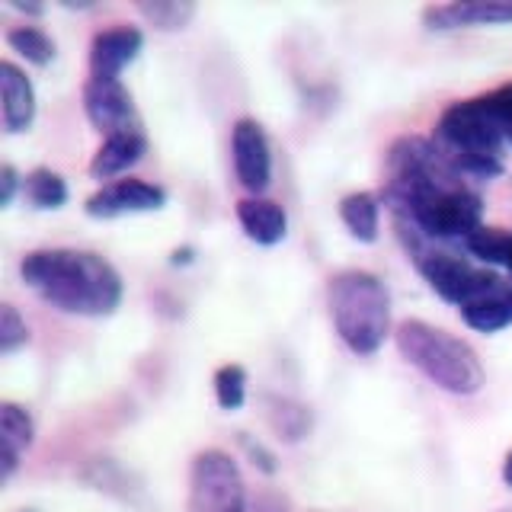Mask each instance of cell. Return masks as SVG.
I'll return each instance as SVG.
<instances>
[{
    "mask_svg": "<svg viewBox=\"0 0 512 512\" xmlns=\"http://www.w3.org/2000/svg\"><path fill=\"white\" fill-rule=\"evenodd\" d=\"M237 221L244 234L260 247H276L288 234V215L279 202L263 196H247L237 202Z\"/></svg>",
    "mask_w": 512,
    "mask_h": 512,
    "instance_id": "13",
    "label": "cell"
},
{
    "mask_svg": "<svg viewBox=\"0 0 512 512\" xmlns=\"http://www.w3.org/2000/svg\"><path fill=\"white\" fill-rule=\"evenodd\" d=\"M0 432H4V484L20 468L23 455L36 442V423L26 407L13 404V400H4L0 404Z\"/></svg>",
    "mask_w": 512,
    "mask_h": 512,
    "instance_id": "15",
    "label": "cell"
},
{
    "mask_svg": "<svg viewBox=\"0 0 512 512\" xmlns=\"http://www.w3.org/2000/svg\"><path fill=\"white\" fill-rule=\"evenodd\" d=\"M503 484L512 490V452L506 455V461H503Z\"/></svg>",
    "mask_w": 512,
    "mask_h": 512,
    "instance_id": "28",
    "label": "cell"
},
{
    "mask_svg": "<svg viewBox=\"0 0 512 512\" xmlns=\"http://www.w3.org/2000/svg\"><path fill=\"white\" fill-rule=\"evenodd\" d=\"M0 93H4V132L23 135L36 122V87L13 61H0Z\"/></svg>",
    "mask_w": 512,
    "mask_h": 512,
    "instance_id": "12",
    "label": "cell"
},
{
    "mask_svg": "<svg viewBox=\"0 0 512 512\" xmlns=\"http://www.w3.org/2000/svg\"><path fill=\"white\" fill-rule=\"evenodd\" d=\"M266 420L285 442H301L311 432V410L288 397H266Z\"/></svg>",
    "mask_w": 512,
    "mask_h": 512,
    "instance_id": "19",
    "label": "cell"
},
{
    "mask_svg": "<svg viewBox=\"0 0 512 512\" xmlns=\"http://www.w3.org/2000/svg\"><path fill=\"white\" fill-rule=\"evenodd\" d=\"M29 343V327L20 317V311L13 304H0V352L13 356L16 349H23Z\"/></svg>",
    "mask_w": 512,
    "mask_h": 512,
    "instance_id": "23",
    "label": "cell"
},
{
    "mask_svg": "<svg viewBox=\"0 0 512 512\" xmlns=\"http://www.w3.org/2000/svg\"><path fill=\"white\" fill-rule=\"evenodd\" d=\"M240 445L247 448V455L253 458V464L260 471H266V474H276V458H272V452H266V448L260 445V442H253L247 432H240Z\"/></svg>",
    "mask_w": 512,
    "mask_h": 512,
    "instance_id": "26",
    "label": "cell"
},
{
    "mask_svg": "<svg viewBox=\"0 0 512 512\" xmlns=\"http://www.w3.org/2000/svg\"><path fill=\"white\" fill-rule=\"evenodd\" d=\"M484 100H487L490 112L496 116V122H500L503 135H506V144H512V84L484 93Z\"/></svg>",
    "mask_w": 512,
    "mask_h": 512,
    "instance_id": "24",
    "label": "cell"
},
{
    "mask_svg": "<svg viewBox=\"0 0 512 512\" xmlns=\"http://www.w3.org/2000/svg\"><path fill=\"white\" fill-rule=\"evenodd\" d=\"M10 7H13V10H20V13H26V16H42V13H45L42 4H26V0H10Z\"/></svg>",
    "mask_w": 512,
    "mask_h": 512,
    "instance_id": "27",
    "label": "cell"
},
{
    "mask_svg": "<svg viewBox=\"0 0 512 512\" xmlns=\"http://www.w3.org/2000/svg\"><path fill=\"white\" fill-rule=\"evenodd\" d=\"M61 7H68V10H93L96 4H84V0H61Z\"/></svg>",
    "mask_w": 512,
    "mask_h": 512,
    "instance_id": "29",
    "label": "cell"
},
{
    "mask_svg": "<svg viewBox=\"0 0 512 512\" xmlns=\"http://www.w3.org/2000/svg\"><path fill=\"white\" fill-rule=\"evenodd\" d=\"M215 400L221 410H240L247 404V368L237 365V362H228L221 365L215 372Z\"/></svg>",
    "mask_w": 512,
    "mask_h": 512,
    "instance_id": "22",
    "label": "cell"
},
{
    "mask_svg": "<svg viewBox=\"0 0 512 512\" xmlns=\"http://www.w3.org/2000/svg\"><path fill=\"white\" fill-rule=\"evenodd\" d=\"M432 144L468 180H493L506 170V135L490 112L484 93L442 109L436 132H432Z\"/></svg>",
    "mask_w": 512,
    "mask_h": 512,
    "instance_id": "3",
    "label": "cell"
},
{
    "mask_svg": "<svg viewBox=\"0 0 512 512\" xmlns=\"http://www.w3.org/2000/svg\"><path fill=\"white\" fill-rule=\"evenodd\" d=\"M20 189H23V176L16 173V167L13 164L0 167V205L10 208L13 199H16V192H20Z\"/></svg>",
    "mask_w": 512,
    "mask_h": 512,
    "instance_id": "25",
    "label": "cell"
},
{
    "mask_svg": "<svg viewBox=\"0 0 512 512\" xmlns=\"http://www.w3.org/2000/svg\"><path fill=\"white\" fill-rule=\"evenodd\" d=\"M167 205V189L148 183V180H112L103 189H96L87 199V215L112 221L122 215H144V212H160Z\"/></svg>",
    "mask_w": 512,
    "mask_h": 512,
    "instance_id": "9",
    "label": "cell"
},
{
    "mask_svg": "<svg viewBox=\"0 0 512 512\" xmlns=\"http://www.w3.org/2000/svg\"><path fill=\"white\" fill-rule=\"evenodd\" d=\"M394 343L416 372L448 394L471 397L487 384L484 362H480L474 346L455 333L429 324V320H400L394 330Z\"/></svg>",
    "mask_w": 512,
    "mask_h": 512,
    "instance_id": "4",
    "label": "cell"
},
{
    "mask_svg": "<svg viewBox=\"0 0 512 512\" xmlns=\"http://www.w3.org/2000/svg\"><path fill=\"white\" fill-rule=\"evenodd\" d=\"M144 48V32L138 26H109L90 42V77H122Z\"/></svg>",
    "mask_w": 512,
    "mask_h": 512,
    "instance_id": "11",
    "label": "cell"
},
{
    "mask_svg": "<svg viewBox=\"0 0 512 512\" xmlns=\"http://www.w3.org/2000/svg\"><path fill=\"white\" fill-rule=\"evenodd\" d=\"M231 157L237 183L244 186L250 196H263L272 183V148L266 138V128L244 116L231 128Z\"/></svg>",
    "mask_w": 512,
    "mask_h": 512,
    "instance_id": "8",
    "label": "cell"
},
{
    "mask_svg": "<svg viewBox=\"0 0 512 512\" xmlns=\"http://www.w3.org/2000/svg\"><path fill=\"white\" fill-rule=\"evenodd\" d=\"M340 221L359 244H375L381 231V199L375 192H349L340 202Z\"/></svg>",
    "mask_w": 512,
    "mask_h": 512,
    "instance_id": "16",
    "label": "cell"
},
{
    "mask_svg": "<svg viewBox=\"0 0 512 512\" xmlns=\"http://www.w3.org/2000/svg\"><path fill=\"white\" fill-rule=\"evenodd\" d=\"M461 320L477 333H500L512 327V282L496 288L493 295L461 308Z\"/></svg>",
    "mask_w": 512,
    "mask_h": 512,
    "instance_id": "17",
    "label": "cell"
},
{
    "mask_svg": "<svg viewBox=\"0 0 512 512\" xmlns=\"http://www.w3.org/2000/svg\"><path fill=\"white\" fill-rule=\"evenodd\" d=\"M144 154H148V135L144 132H122V135H109L103 138L100 151L90 160V176L93 180H112V176L128 173L135 164H141Z\"/></svg>",
    "mask_w": 512,
    "mask_h": 512,
    "instance_id": "14",
    "label": "cell"
},
{
    "mask_svg": "<svg viewBox=\"0 0 512 512\" xmlns=\"http://www.w3.org/2000/svg\"><path fill=\"white\" fill-rule=\"evenodd\" d=\"M423 23L432 32H452L471 26H509L512 4L506 0H455V4H432L423 10Z\"/></svg>",
    "mask_w": 512,
    "mask_h": 512,
    "instance_id": "10",
    "label": "cell"
},
{
    "mask_svg": "<svg viewBox=\"0 0 512 512\" xmlns=\"http://www.w3.org/2000/svg\"><path fill=\"white\" fill-rule=\"evenodd\" d=\"M135 10L144 16V23L160 32H180L196 16L192 0H141V4H135Z\"/></svg>",
    "mask_w": 512,
    "mask_h": 512,
    "instance_id": "21",
    "label": "cell"
},
{
    "mask_svg": "<svg viewBox=\"0 0 512 512\" xmlns=\"http://www.w3.org/2000/svg\"><path fill=\"white\" fill-rule=\"evenodd\" d=\"M23 196L32 208H39V212H58V208L68 202L71 192L61 173H55L52 167H36L23 176Z\"/></svg>",
    "mask_w": 512,
    "mask_h": 512,
    "instance_id": "18",
    "label": "cell"
},
{
    "mask_svg": "<svg viewBox=\"0 0 512 512\" xmlns=\"http://www.w3.org/2000/svg\"><path fill=\"white\" fill-rule=\"evenodd\" d=\"M7 45L13 48L16 55L26 58L29 64H36V68H48V64L55 61L58 48H55V39L48 36L45 29L39 26H13L7 32Z\"/></svg>",
    "mask_w": 512,
    "mask_h": 512,
    "instance_id": "20",
    "label": "cell"
},
{
    "mask_svg": "<svg viewBox=\"0 0 512 512\" xmlns=\"http://www.w3.org/2000/svg\"><path fill=\"white\" fill-rule=\"evenodd\" d=\"M327 304L336 333L356 356H375L391 336V295L375 272H336L327 285Z\"/></svg>",
    "mask_w": 512,
    "mask_h": 512,
    "instance_id": "5",
    "label": "cell"
},
{
    "mask_svg": "<svg viewBox=\"0 0 512 512\" xmlns=\"http://www.w3.org/2000/svg\"><path fill=\"white\" fill-rule=\"evenodd\" d=\"M20 279L45 304L71 317H109L119 311L125 282L106 256L77 247H42L20 260Z\"/></svg>",
    "mask_w": 512,
    "mask_h": 512,
    "instance_id": "2",
    "label": "cell"
},
{
    "mask_svg": "<svg viewBox=\"0 0 512 512\" xmlns=\"http://www.w3.org/2000/svg\"><path fill=\"white\" fill-rule=\"evenodd\" d=\"M186 512H247V484L237 461L221 448L192 458Z\"/></svg>",
    "mask_w": 512,
    "mask_h": 512,
    "instance_id": "6",
    "label": "cell"
},
{
    "mask_svg": "<svg viewBox=\"0 0 512 512\" xmlns=\"http://www.w3.org/2000/svg\"><path fill=\"white\" fill-rule=\"evenodd\" d=\"M506 512H512V509H506Z\"/></svg>",
    "mask_w": 512,
    "mask_h": 512,
    "instance_id": "30",
    "label": "cell"
},
{
    "mask_svg": "<svg viewBox=\"0 0 512 512\" xmlns=\"http://www.w3.org/2000/svg\"><path fill=\"white\" fill-rule=\"evenodd\" d=\"M84 112L90 125L106 138L122 132H144L135 96L122 84V77H90L84 84Z\"/></svg>",
    "mask_w": 512,
    "mask_h": 512,
    "instance_id": "7",
    "label": "cell"
},
{
    "mask_svg": "<svg viewBox=\"0 0 512 512\" xmlns=\"http://www.w3.org/2000/svg\"><path fill=\"white\" fill-rule=\"evenodd\" d=\"M381 199L394 224H407L445 247H464V240L484 228L480 192L423 135H400L384 154Z\"/></svg>",
    "mask_w": 512,
    "mask_h": 512,
    "instance_id": "1",
    "label": "cell"
}]
</instances>
